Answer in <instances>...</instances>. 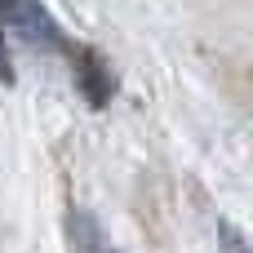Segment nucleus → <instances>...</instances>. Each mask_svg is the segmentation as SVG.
I'll use <instances>...</instances> for the list:
<instances>
[{
  "label": "nucleus",
  "mask_w": 253,
  "mask_h": 253,
  "mask_svg": "<svg viewBox=\"0 0 253 253\" xmlns=\"http://www.w3.org/2000/svg\"><path fill=\"white\" fill-rule=\"evenodd\" d=\"M0 84H13V62L4 53V22H0Z\"/></svg>",
  "instance_id": "4"
},
{
  "label": "nucleus",
  "mask_w": 253,
  "mask_h": 253,
  "mask_svg": "<svg viewBox=\"0 0 253 253\" xmlns=\"http://www.w3.org/2000/svg\"><path fill=\"white\" fill-rule=\"evenodd\" d=\"M0 22H4V31H13L22 44H31L40 53H62L67 49L53 13L40 0H0Z\"/></svg>",
  "instance_id": "1"
},
{
  "label": "nucleus",
  "mask_w": 253,
  "mask_h": 253,
  "mask_svg": "<svg viewBox=\"0 0 253 253\" xmlns=\"http://www.w3.org/2000/svg\"><path fill=\"white\" fill-rule=\"evenodd\" d=\"M67 53H71V76H76L80 98L102 111V107L116 98V76H111V67L102 62V53H98L93 44H67Z\"/></svg>",
  "instance_id": "2"
},
{
  "label": "nucleus",
  "mask_w": 253,
  "mask_h": 253,
  "mask_svg": "<svg viewBox=\"0 0 253 253\" xmlns=\"http://www.w3.org/2000/svg\"><path fill=\"white\" fill-rule=\"evenodd\" d=\"M71 249L76 253H102L98 222H93L89 213H71Z\"/></svg>",
  "instance_id": "3"
}]
</instances>
